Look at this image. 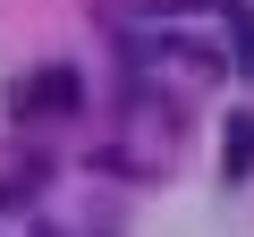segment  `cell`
Segmentation results:
<instances>
[{"label":"cell","mask_w":254,"mask_h":237,"mask_svg":"<svg viewBox=\"0 0 254 237\" xmlns=\"http://www.w3.org/2000/svg\"><path fill=\"white\" fill-rule=\"evenodd\" d=\"M9 110L17 118H68V110H85V76L76 68H34L26 85H9Z\"/></svg>","instance_id":"obj_1"},{"label":"cell","mask_w":254,"mask_h":237,"mask_svg":"<svg viewBox=\"0 0 254 237\" xmlns=\"http://www.w3.org/2000/svg\"><path fill=\"white\" fill-rule=\"evenodd\" d=\"M229 178H254V110H229Z\"/></svg>","instance_id":"obj_2"}]
</instances>
